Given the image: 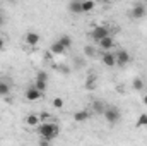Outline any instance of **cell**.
<instances>
[{"mask_svg": "<svg viewBox=\"0 0 147 146\" xmlns=\"http://www.w3.org/2000/svg\"><path fill=\"white\" fill-rule=\"evenodd\" d=\"M146 2H147V0H146Z\"/></svg>", "mask_w": 147, "mask_h": 146, "instance_id": "cell-32", "label": "cell"}, {"mask_svg": "<svg viewBox=\"0 0 147 146\" xmlns=\"http://www.w3.org/2000/svg\"><path fill=\"white\" fill-rule=\"evenodd\" d=\"M51 119V115L48 113V112H43V113H39V122H46V120H50Z\"/></svg>", "mask_w": 147, "mask_h": 146, "instance_id": "cell-24", "label": "cell"}, {"mask_svg": "<svg viewBox=\"0 0 147 146\" xmlns=\"http://www.w3.org/2000/svg\"><path fill=\"white\" fill-rule=\"evenodd\" d=\"M69 10L72 14H84L82 12V0H72L69 3Z\"/></svg>", "mask_w": 147, "mask_h": 146, "instance_id": "cell-12", "label": "cell"}, {"mask_svg": "<svg viewBox=\"0 0 147 146\" xmlns=\"http://www.w3.org/2000/svg\"><path fill=\"white\" fill-rule=\"evenodd\" d=\"M10 95V84L5 79H0V96H9Z\"/></svg>", "mask_w": 147, "mask_h": 146, "instance_id": "cell-14", "label": "cell"}, {"mask_svg": "<svg viewBox=\"0 0 147 146\" xmlns=\"http://www.w3.org/2000/svg\"><path fill=\"white\" fill-rule=\"evenodd\" d=\"M89 117H91V113H89L87 110H79V112H75V113H74V120H75V122H79V124L86 122Z\"/></svg>", "mask_w": 147, "mask_h": 146, "instance_id": "cell-11", "label": "cell"}, {"mask_svg": "<svg viewBox=\"0 0 147 146\" xmlns=\"http://www.w3.org/2000/svg\"><path fill=\"white\" fill-rule=\"evenodd\" d=\"M38 134H39L41 138H46V139L53 141V139L60 134V126L55 124V122L46 120V122H43V124L38 127Z\"/></svg>", "mask_w": 147, "mask_h": 146, "instance_id": "cell-1", "label": "cell"}, {"mask_svg": "<svg viewBox=\"0 0 147 146\" xmlns=\"http://www.w3.org/2000/svg\"><path fill=\"white\" fill-rule=\"evenodd\" d=\"M3 21H5V19H3V14H2V12H0V28H2V26H3Z\"/></svg>", "mask_w": 147, "mask_h": 146, "instance_id": "cell-28", "label": "cell"}, {"mask_svg": "<svg viewBox=\"0 0 147 146\" xmlns=\"http://www.w3.org/2000/svg\"><path fill=\"white\" fill-rule=\"evenodd\" d=\"M24 96H26V100H28V102H38V100L43 96V93H41L36 86L33 84V86H29V88L24 91Z\"/></svg>", "mask_w": 147, "mask_h": 146, "instance_id": "cell-4", "label": "cell"}, {"mask_svg": "<svg viewBox=\"0 0 147 146\" xmlns=\"http://www.w3.org/2000/svg\"><path fill=\"white\" fill-rule=\"evenodd\" d=\"M146 14H147L146 5H142V3L134 5V9H132V17L134 19H142V17H146Z\"/></svg>", "mask_w": 147, "mask_h": 146, "instance_id": "cell-7", "label": "cell"}, {"mask_svg": "<svg viewBox=\"0 0 147 146\" xmlns=\"http://www.w3.org/2000/svg\"><path fill=\"white\" fill-rule=\"evenodd\" d=\"M98 45H99V48L103 50V52H106V50H111L113 46H115V40L108 35V36H105V38H101L99 41H98Z\"/></svg>", "mask_w": 147, "mask_h": 146, "instance_id": "cell-8", "label": "cell"}, {"mask_svg": "<svg viewBox=\"0 0 147 146\" xmlns=\"http://www.w3.org/2000/svg\"><path fill=\"white\" fill-rule=\"evenodd\" d=\"M63 103H65V102H63V98H58V96H57V98H53V102H51V105H53L55 108H62V107H63Z\"/></svg>", "mask_w": 147, "mask_h": 146, "instance_id": "cell-23", "label": "cell"}, {"mask_svg": "<svg viewBox=\"0 0 147 146\" xmlns=\"http://www.w3.org/2000/svg\"><path fill=\"white\" fill-rule=\"evenodd\" d=\"M94 53H96V48H94V46H91V45L84 46V55H86V57H92Z\"/></svg>", "mask_w": 147, "mask_h": 146, "instance_id": "cell-22", "label": "cell"}, {"mask_svg": "<svg viewBox=\"0 0 147 146\" xmlns=\"http://www.w3.org/2000/svg\"><path fill=\"white\" fill-rule=\"evenodd\" d=\"M57 69H58V71H60L62 74H65V76H67V74L70 72V67H69V65H58Z\"/></svg>", "mask_w": 147, "mask_h": 146, "instance_id": "cell-25", "label": "cell"}, {"mask_svg": "<svg viewBox=\"0 0 147 146\" xmlns=\"http://www.w3.org/2000/svg\"><path fill=\"white\" fill-rule=\"evenodd\" d=\"M103 117L106 119L108 124L115 126V124H118V122L121 120V112H120L118 107H106L105 113H103Z\"/></svg>", "mask_w": 147, "mask_h": 146, "instance_id": "cell-2", "label": "cell"}, {"mask_svg": "<svg viewBox=\"0 0 147 146\" xmlns=\"http://www.w3.org/2000/svg\"><path fill=\"white\" fill-rule=\"evenodd\" d=\"M110 35V29L106 28V26H96L92 31H91V38L94 40V41H99L101 38L108 36Z\"/></svg>", "mask_w": 147, "mask_h": 146, "instance_id": "cell-5", "label": "cell"}, {"mask_svg": "<svg viewBox=\"0 0 147 146\" xmlns=\"http://www.w3.org/2000/svg\"><path fill=\"white\" fill-rule=\"evenodd\" d=\"M3 46H5V40H3V38L0 36V52L3 50Z\"/></svg>", "mask_w": 147, "mask_h": 146, "instance_id": "cell-27", "label": "cell"}, {"mask_svg": "<svg viewBox=\"0 0 147 146\" xmlns=\"http://www.w3.org/2000/svg\"><path fill=\"white\" fill-rule=\"evenodd\" d=\"M135 126H137V127H146L147 126V113H140V115H139Z\"/></svg>", "mask_w": 147, "mask_h": 146, "instance_id": "cell-21", "label": "cell"}, {"mask_svg": "<svg viewBox=\"0 0 147 146\" xmlns=\"http://www.w3.org/2000/svg\"><path fill=\"white\" fill-rule=\"evenodd\" d=\"M34 86H36L41 93H45V91L48 89V81H45V79H36V81H34Z\"/></svg>", "mask_w": 147, "mask_h": 146, "instance_id": "cell-19", "label": "cell"}, {"mask_svg": "<svg viewBox=\"0 0 147 146\" xmlns=\"http://www.w3.org/2000/svg\"><path fill=\"white\" fill-rule=\"evenodd\" d=\"M142 102H144V105H146V107H147V93H146V95H144V98H142Z\"/></svg>", "mask_w": 147, "mask_h": 146, "instance_id": "cell-29", "label": "cell"}, {"mask_svg": "<svg viewBox=\"0 0 147 146\" xmlns=\"http://www.w3.org/2000/svg\"><path fill=\"white\" fill-rule=\"evenodd\" d=\"M101 2H103V3H110L111 0H101Z\"/></svg>", "mask_w": 147, "mask_h": 146, "instance_id": "cell-30", "label": "cell"}, {"mask_svg": "<svg viewBox=\"0 0 147 146\" xmlns=\"http://www.w3.org/2000/svg\"><path fill=\"white\" fill-rule=\"evenodd\" d=\"M115 60H116V65L118 67H123V65L130 64L132 57H130V53L127 50H116L115 52Z\"/></svg>", "mask_w": 147, "mask_h": 146, "instance_id": "cell-3", "label": "cell"}, {"mask_svg": "<svg viewBox=\"0 0 147 146\" xmlns=\"http://www.w3.org/2000/svg\"><path fill=\"white\" fill-rule=\"evenodd\" d=\"M92 110H94L98 115H103L105 110H106V103L101 102V100H94V102H92Z\"/></svg>", "mask_w": 147, "mask_h": 146, "instance_id": "cell-13", "label": "cell"}, {"mask_svg": "<svg viewBox=\"0 0 147 146\" xmlns=\"http://www.w3.org/2000/svg\"><path fill=\"white\" fill-rule=\"evenodd\" d=\"M65 50H67V48H65V46H63L58 40H57V41L50 46V52H51L53 55H63V53H65Z\"/></svg>", "mask_w": 147, "mask_h": 146, "instance_id": "cell-10", "label": "cell"}, {"mask_svg": "<svg viewBox=\"0 0 147 146\" xmlns=\"http://www.w3.org/2000/svg\"><path fill=\"white\" fill-rule=\"evenodd\" d=\"M0 2H3V0H0Z\"/></svg>", "mask_w": 147, "mask_h": 146, "instance_id": "cell-31", "label": "cell"}, {"mask_svg": "<svg viewBox=\"0 0 147 146\" xmlns=\"http://www.w3.org/2000/svg\"><path fill=\"white\" fill-rule=\"evenodd\" d=\"M24 40H26V43H28L29 46H36L38 43H39V40H41V36L38 35L36 31H29V33H26Z\"/></svg>", "mask_w": 147, "mask_h": 146, "instance_id": "cell-9", "label": "cell"}, {"mask_svg": "<svg viewBox=\"0 0 147 146\" xmlns=\"http://www.w3.org/2000/svg\"><path fill=\"white\" fill-rule=\"evenodd\" d=\"M132 88H134L135 91H142V89L146 88L144 79H142V77H134V81H132Z\"/></svg>", "mask_w": 147, "mask_h": 146, "instance_id": "cell-16", "label": "cell"}, {"mask_svg": "<svg viewBox=\"0 0 147 146\" xmlns=\"http://www.w3.org/2000/svg\"><path fill=\"white\" fill-rule=\"evenodd\" d=\"M96 7L94 0H82V12H92Z\"/></svg>", "mask_w": 147, "mask_h": 146, "instance_id": "cell-17", "label": "cell"}, {"mask_svg": "<svg viewBox=\"0 0 147 146\" xmlns=\"http://www.w3.org/2000/svg\"><path fill=\"white\" fill-rule=\"evenodd\" d=\"M96 83H98V77H96L94 74H91V76L86 79V88H87V89H94V88H96Z\"/></svg>", "mask_w": 147, "mask_h": 146, "instance_id": "cell-18", "label": "cell"}, {"mask_svg": "<svg viewBox=\"0 0 147 146\" xmlns=\"http://www.w3.org/2000/svg\"><path fill=\"white\" fill-rule=\"evenodd\" d=\"M58 41H60L65 48H70V46H72V38L69 36V35H62V36L58 38Z\"/></svg>", "mask_w": 147, "mask_h": 146, "instance_id": "cell-20", "label": "cell"}, {"mask_svg": "<svg viewBox=\"0 0 147 146\" xmlns=\"http://www.w3.org/2000/svg\"><path fill=\"white\" fill-rule=\"evenodd\" d=\"M101 60H103V64H105L106 67H115V65H116V60H115V52H111V50L103 52Z\"/></svg>", "mask_w": 147, "mask_h": 146, "instance_id": "cell-6", "label": "cell"}, {"mask_svg": "<svg viewBox=\"0 0 147 146\" xmlns=\"http://www.w3.org/2000/svg\"><path fill=\"white\" fill-rule=\"evenodd\" d=\"M26 124H28L29 127H36L38 124H39V115H36V113H29V115L26 117Z\"/></svg>", "mask_w": 147, "mask_h": 146, "instance_id": "cell-15", "label": "cell"}, {"mask_svg": "<svg viewBox=\"0 0 147 146\" xmlns=\"http://www.w3.org/2000/svg\"><path fill=\"white\" fill-rule=\"evenodd\" d=\"M36 79H45V81H48V74L45 72V71H39L36 74Z\"/></svg>", "mask_w": 147, "mask_h": 146, "instance_id": "cell-26", "label": "cell"}]
</instances>
